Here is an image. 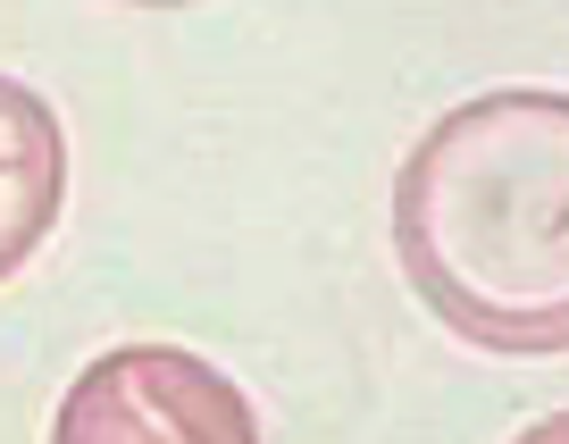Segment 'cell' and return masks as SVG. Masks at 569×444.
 <instances>
[{"instance_id":"obj_2","label":"cell","mask_w":569,"mask_h":444,"mask_svg":"<svg viewBox=\"0 0 569 444\" xmlns=\"http://www.w3.org/2000/svg\"><path fill=\"white\" fill-rule=\"evenodd\" d=\"M42 444H260V411L193 344H109L68 377Z\"/></svg>"},{"instance_id":"obj_1","label":"cell","mask_w":569,"mask_h":444,"mask_svg":"<svg viewBox=\"0 0 569 444\" xmlns=\"http://www.w3.org/2000/svg\"><path fill=\"white\" fill-rule=\"evenodd\" d=\"M386 227L436 327L495 361L569 353V92L495 85L427 118Z\"/></svg>"},{"instance_id":"obj_4","label":"cell","mask_w":569,"mask_h":444,"mask_svg":"<svg viewBox=\"0 0 569 444\" xmlns=\"http://www.w3.org/2000/svg\"><path fill=\"white\" fill-rule=\"evenodd\" d=\"M511 444H569V403H561V411H545V420H528Z\"/></svg>"},{"instance_id":"obj_3","label":"cell","mask_w":569,"mask_h":444,"mask_svg":"<svg viewBox=\"0 0 569 444\" xmlns=\"http://www.w3.org/2000/svg\"><path fill=\"white\" fill-rule=\"evenodd\" d=\"M59 210H68V126L51 92L0 76V285L51 244Z\"/></svg>"},{"instance_id":"obj_5","label":"cell","mask_w":569,"mask_h":444,"mask_svg":"<svg viewBox=\"0 0 569 444\" xmlns=\"http://www.w3.org/2000/svg\"><path fill=\"white\" fill-rule=\"evenodd\" d=\"M126 9H193V0H126Z\"/></svg>"}]
</instances>
